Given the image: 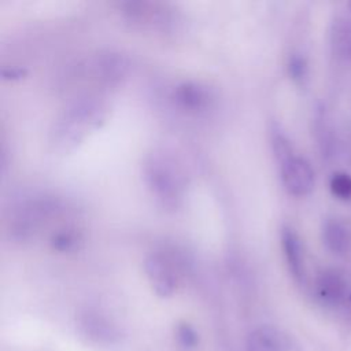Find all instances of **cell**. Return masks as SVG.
Here are the masks:
<instances>
[{
	"instance_id": "cell-5",
	"label": "cell",
	"mask_w": 351,
	"mask_h": 351,
	"mask_svg": "<svg viewBox=\"0 0 351 351\" xmlns=\"http://www.w3.org/2000/svg\"><path fill=\"white\" fill-rule=\"evenodd\" d=\"M171 99L174 104L189 114H200L207 111L213 101V90L200 81H181L178 82L171 92Z\"/></svg>"
},
{
	"instance_id": "cell-13",
	"label": "cell",
	"mask_w": 351,
	"mask_h": 351,
	"mask_svg": "<svg viewBox=\"0 0 351 351\" xmlns=\"http://www.w3.org/2000/svg\"><path fill=\"white\" fill-rule=\"evenodd\" d=\"M329 189L336 199L351 200V176L344 171H335L329 178Z\"/></svg>"
},
{
	"instance_id": "cell-14",
	"label": "cell",
	"mask_w": 351,
	"mask_h": 351,
	"mask_svg": "<svg viewBox=\"0 0 351 351\" xmlns=\"http://www.w3.org/2000/svg\"><path fill=\"white\" fill-rule=\"evenodd\" d=\"M176 341L180 348L185 351H192L197 348L200 337L197 330L189 322H180L176 326Z\"/></svg>"
},
{
	"instance_id": "cell-10",
	"label": "cell",
	"mask_w": 351,
	"mask_h": 351,
	"mask_svg": "<svg viewBox=\"0 0 351 351\" xmlns=\"http://www.w3.org/2000/svg\"><path fill=\"white\" fill-rule=\"evenodd\" d=\"M322 243L336 255H344L351 247V232L337 218H328L322 225Z\"/></svg>"
},
{
	"instance_id": "cell-17",
	"label": "cell",
	"mask_w": 351,
	"mask_h": 351,
	"mask_svg": "<svg viewBox=\"0 0 351 351\" xmlns=\"http://www.w3.org/2000/svg\"><path fill=\"white\" fill-rule=\"evenodd\" d=\"M350 302H351V295H350Z\"/></svg>"
},
{
	"instance_id": "cell-8",
	"label": "cell",
	"mask_w": 351,
	"mask_h": 351,
	"mask_svg": "<svg viewBox=\"0 0 351 351\" xmlns=\"http://www.w3.org/2000/svg\"><path fill=\"white\" fill-rule=\"evenodd\" d=\"M281 248L289 274L296 282L302 284L306 277L304 250L302 240L295 229L289 226H284L281 229Z\"/></svg>"
},
{
	"instance_id": "cell-15",
	"label": "cell",
	"mask_w": 351,
	"mask_h": 351,
	"mask_svg": "<svg viewBox=\"0 0 351 351\" xmlns=\"http://www.w3.org/2000/svg\"><path fill=\"white\" fill-rule=\"evenodd\" d=\"M81 243L80 234L71 229L56 230L51 237V245L53 250L60 252H69L78 247Z\"/></svg>"
},
{
	"instance_id": "cell-6",
	"label": "cell",
	"mask_w": 351,
	"mask_h": 351,
	"mask_svg": "<svg viewBox=\"0 0 351 351\" xmlns=\"http://www.w3.org/2000/svg\"><path fill=\"white\" fill-rule=\"evenodd\" d=\"M145 276L160 298L171 296L177 289V274L171 261L159 252L149 254L144 261Z\"/></svg>"
},
{
	"instance_id": "cell-9",
	"label": "cell",
	"mask_w": 351,
	"mask_h": 351,
	"mask_svg": "<svg viewBox=\"0 0 351 351\" xmlns=\"http://www.w3.org/2000/svg\"><path fill=\"white\" fill-rule=\"evenodd\" d=\"M347 291V284L341 274L335 270L321 271L314 282V292L317 299L329 307L340 304L344 299Z\"/></svg>"
},
{
	"instance_id": "cell-12",
	"label": "cell",
	"mask_w": 351,
	"mask_h": 351,
	"mask_svg": "<svg viewBox=\"0 0 351 351\" xmlns=\"http://www.w3.org/2000/svg\"><path fill=\"white\" fill-rule=\"evenodd\" d=\"M81 326L84 333L97 343H111L117 335L114 325L101 314L96 311H88L82 315Z\"/></svg>"
},
{
	"instance_id": "cell-11",
	"label": "cell",
	"mask_w": 351,
	"mask_h": 351,
	"mask_svg": "<svg viewBox=\"0 0 351 351\" xmlns=\"http://www.w3.org/2000/svg\"><path fill=\"white\" fill-rule=\"evenodd\" d=\"M129 70L128 59L115 52H107L99 55L93 64L95 77L106 82H118L122 80Z\"/></svg>"
},
{
	"instance_id": "cell-1",
	"label": "cell",
	"mask_w": 351,
	"mask_h": 351,
	"mask_svg": "<svg viewBox=\"0 0 351 351\" xmlns=\"http://www.w3.org/2000/svg\"><path fill=\"white\" fill-rule=\"evenodd\" d=\"M108 114L107 104L95 96L78 97L56 118L51 130V143L59 152L74 149L84 138L101 126Z\"/></svg>"
},
{
	"instance_id": "cell-2",
	"label": "cell",
	"mask_w": 351,
	"mask_h": 351,
	"mask_svg": "<svg viewBox=\"0 0 351 351\" xmlns=\"http://www.w3.org/2000/svg\"><path fill=\"white\" fill-rule=\"evenodd\" d=\"M143 180L162 207L177 208L181 204L185 191L184 176L167 154L152 152L144 159Z\"/></svg>"
},
{
	"instance_id": "cell-3",
	"label": "cell",
	"mask_w": 351,
	"mask_h": 351,
	"mask_svg": "<svg viewBox=\"0 0 351 351\" xmlns=\"http://www.w3.org/2000/svg\"><path fill=\"white\" fill-rule=\"evenodd\" d=\"M122 12L133 25L154 30H170L177 21L174 11L162 3L128 1L122 4Z\"/></svg>"
},
{
	"instance_id": "cell-4",
	"label": "cell",
	"mask_w": 351,
	"mask_h": 351,
	"mask_svg": "<svg viewBox=\"0 0 351 351\" xmlns=\"http://www.w3.org/2000/svg\"><path fill=\"white\" fill-rule=\"evenodd\" d=\"M280 178L288 193L306 196L314 189L315 174L310 162L295 152L278 162Z\"/></svg>"
},
{
	"instance_id": "cell-16",
	"label": "cell",
	"mask_w": 351,
	"mask_h": 351,
	"mask_svg": "<svg viewBox=\"0 0 351 351\" xmlns=\"http://www.w3.org/2000/svg\"><path fill=\"white\" fill-rule=\"evenodd\" d=\"M288 73L296 84H303L308 73V67L304 56H302L300 53H293L288 60Z\"/></svg>"
},
{
	"instance_id": "cell-7",
	"label": "cell",
	"mask_w": 351,
	"mask_h": 351,
	"mask_svg": "<svg viewBox=\"0 0 351 351\" xmlns=\"http://www.w3.org/2000/svg\"><path fill=\"white\" fill-rule=\"evenodd\" d=\"M245 351H302L295 340L271 325L254 328L245 340Z\"/></svg>"
}]
</instances>
